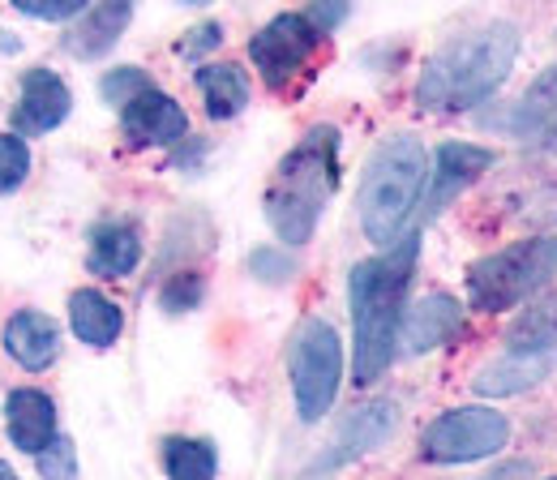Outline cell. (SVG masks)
I'll list each match as a JSON object with an SVG mask.
<instances>
[{"instance_id":"1","label":"cell","mask_w":557,"mask_h":480,"mask_svg":"<svg viewBox=\"0 0 557 480\" xmlns=\"http://www.w3.org/2000/svg\"><path fill=\"white\" fill-rule=\"evenodd\" d=\"M417 254H420L417 236L408 232L386 254L351 267L348 296H351V331H356L351 369H356V382L360 386L377 382L391 369V360H395L399 327H404V296H408V283H412V271H417Z\"/></svg>"},{"instance_id":"2","label":"cell","mask_w":557,"mask_h":480,"mask_svg":"<svg viewBox=\"0 0 557 480\" xmlns=\"http://www.w3.org/2000/svg\"><path fill=\"white\" fill-rule=\"evenodd\" d=\"M519 57V30L510 22H493L485 30L459 35L437 48L417 82V103L424 112H468L510 77Z\"/></svg>"},{"instance_id":"3","label":"cell","mask_w":557,"mask_h":480,"mask_svg":"<svg viewBox=\"0 0 557 480\" xmlns=\"http://www.w3.org/2000/svg\"><path fill=\"white\" fill-rule=\"evenodd\" d=\"M339 189V134L318 125L300 137L271 176L267 189V219L283 245H305L322 219L326 202Z\"/></svg>"},{"instance_id":"4","label":"cell","mask_w":557,"mask_h":480,"mask_svg":"<svg viewBox=\"0 0 557 480\" xmlns=\"http://www.w3.org/2000/svg\"><path fill=\"white\" fill-rule=\"evenodd\" d=\"M424 181H429V159L420 137L395 134L373 150L360 181V227L373 245L391 249L408 236L404 227L417 214Z\"/></svg>"},{"instance_id":"5","label":"cell","mask_w":557,"mask_h":480,"mask_svg":"<svg viewBox=\"0 0 557 480\" xmlns=\"http://www.w3.org/2000/svg\"><path fill=\"white\" fill-rule=\"evenodd\" d=\"M557 274V236H532L515 241L481 262H472L463 283H468V305L481 313H506L523 300H532L549 279Z\"/></svg>"},{"instance_id":"6","label":"cell","mask_w":557,"mask_h":480,"mask_svg":"<svg viewBox=\"0 0 557 480\" xmlns=\"http://www.w3.org/2000/svg\"><path fill=\"white\" fill-rule=\"evenodd\" d=\"M287 373H292L296 416L305 424L322 420L335 404L339 378H344V343L331 322H322V318L300 322V331L292 335V352H287Z\"/></svg>"},{"instance_id":"7","label":"cell","mask_w":557,"mask_h":480,"mask_svg":"<svg viewBox=\"0 0 557 480\" xmlns=\"http://www.w3.org/2000/svg\"><path fill=\"white\" fill-rule=\"evenodd\" d=\"M510 420L493 408H450L420 433V455L429 464H476L506 446Z\"/></svg>"},{"instance_id":"8","label":"cell","mask_w":557,"mask_h":480,"mask_svg":"<svg viewBox=\"0 0 557 480\" xmlns=\"http://www.w3.org/2000/svg\"><path fill=\"white\" fill-rule=\"evenodd\" d=\"M326 44V35L309 22V13H278L275 22H267L253 39H249V61L262 73V82L271 90H283L300 69L318 57V48Z\"/></svg>"},{"instance_id":"9","label":"cell","mask_w":557,"mask_h":480,"mask_svg":"<svg viewBox=\"0 0 557 480\" xmlns=\"http://www.w3.org/2000/svg\"><path fill=\"white\" fill-rule=\"evenodd\" d=\"M488 168H493V150H485V146H476V141H442L417 206L420 223H433L472 181H481Z\"/></svg>"},{"instance_id":"10","label":"cell","mask_w":557,"mask_h":480,"mask_svg":"<svg viewBox=\"0 0 557 480\" xmlns=\"http://www.w3.org/2000/svg\"><path fill=\"white\" fill-rule=\"evenodd\" d=\"M395 424H399V408L395 404H364V408H356L339 424V433H335V442L309 464V472L305 477H326V472H335V468H344L351 459H360V455H369V451H377L391 433H395Z\"/></svg>"},{"instance_id":"11","label":"cell","mask_w":557,"mask_h":480,"mask_svg":"<svg viewBox=\"0 0 557 480\" xmlns=\"http://www.w3.org/2000/svg\"><path fill=\"white\" fill-rule=\"evenodd\" d=\"M70 86L52 73V69H26L22 73V90L13 103V134L17 137H39L57 130L70 116Z\"/></svg>"},{"instance_id":"12","label":"cell","mask_w":557,"mask_h":480,"mask_svg":"<svg viewBox=\"0 0 557 480\" xmlns=\"http://www.w3.org/2000/svg\"><path fill=\"white\" fill-rule=\"evenodd\" d=\"M121 130L134 146H172L189 134V116L172 95L150 86L134 103L121 108Z\"/></svg>"},{"instance_id":"13","label":"cell","mask_w":557,"mask_h":480,"mask_svg":"<svg viewBox=\"0 0 557 480\" xmlns=\"http://www.w3.org/2000/svg\"><path fill=\"white\" fill-rule=\"evenodd\" d=\"M4 424H9L13 446L26 455H44L61 438L57 433V404L35 386H22L4 399Z\"/></svg>"},{"instance_id":"14","label":"cell","mask_w":557,"mask_h":480,"mask_svg":"<svg viewBox=\"0 0 557 480\" xmlns=\"http://www.w3.org/2000/svg\"><path fill=\"white\" fill-rule=\"evenodd\" d=\"M459 331H463V309H459V300L446 296V292H433V296L417 300V305L404 313V327H399L404 352H412V356L450 343Z\"/></svg>"},{"instance_id":"15","label":"cell","mask_w":557,"mask_h":480,"mask_svg":"<svg viewBox=\"0 0 557 480\" xmlns=\"http://www.w3.org/2000/svg\"><path fill=\"white\" fill-rule=\"evenodd\" d=\"M510 125H515V134L523 137L528 146H536L545 155H557V61L528 86V95L519 99Z\"/></svg>"},{"instance_id":"16","label":"cell","mask_w":557,"mask_h":480,"mask_svg":"<svg viewBox=\"0 0 557 480\" xmlns=\"http://www.w3.org/2000/svg\"><path fill=\"white\" fill-rule=\"evenodd\" d=\"M4 352H9L22 369L39 373V369H48V365L57 360V352H61V327H57L48 313H39V309H22V313H13V318L4 322Z\"/></svg>"},{"instance_id":"17","label":"cell","mask_w":557,"mask_h":480,"mask_svg":"<svg viewBox=\"0 0 557 480\" xmlns=\"http://www.w3.org/2000/svg\"><path fill=\"white\" fill-rule=\"evenodd\" d=\"M129 17H134V0H99L70 30L65 48L82 61H99V57H108L116 48V39L125 35Z\"/></svg>"},{"instance_id":"18","label":"cell","mask_w":557,"mask_h":480,"mask_svg":"<svg viewBox=\"0 0 557 480\" xmlns=\"http://www.w3.org/2000/svg\"><path fill=\"white\" fill-rule=\"evenodd\" d=\"M557 352H506L502 360L485 365L476 373V391L481 395H519L536 382H545L554 373Z\"/></svg>"},{"instance_id":"19","label":"cell","mask_w":557,"mask_h":480,"mask_svg":"<svg viewBox=\"0 0 557 480\" xmlns=\"http://www.w3.org/2000/svg\"><path fill=\"white\" fill-rule=\"evenodd\" d=\"M90 271L103 274V279H125V274L138 271L141 262V236L134 223L116 219V223H99L90 232Z\"/></svg>"},{"instance_id":"20","label":"cell","mask_w":557,"mask_h":480,"mask_svg":"<svg viewBox=\"0 0 557 480\" xmlns=\"http://www.w3.org/2000/svg\"><path fill=\"white\" fill-rule=\"evenodd\" d=\"M70 327L73 335L90 347H112L125 331V313L95 287H82L70 296Z\"/></svg>"},{"instance_id":"21","label":"cell","mask_w":557,"mask_h":480,"mask_svg":"<svg viewBox=\"0 0 557 480\" xmlns=\"http://www.w3.org/2000/svg\"><path fill=\"white\" fill-rule=\"evenodd\" d=\"M198 90L207 99L210 121H232L249 103V82L236 65H202L198 69Z\"/></svg>"},{"instance_id":"22","label":"cell","mask_w":557,"mask_h":480,"mask_svg":"<svg viewBox=\"0 0 557 480\" xmlns=\"http://www.w3.org/2000/svg\"><path fill=\"white\" fill-rule=\"evenodd\" d=\"M219 455L207 438H168L163 442V472L168 480H214Z\"/></svg>"},{"instance_id":"23","label":"cell","mask_w":557,"mask_h":480,"mask_svg":"<svg viewBox=\"0 0 557 480\" xmlns=\"http://www.w3.org/2000/svg\"><path fill=\"white\" fill-rule=\"evenodd\" d=\"M506 352H557V300L528 309L510 327V347Z\"/></svg>"},{"instance_id":"24","label":"cell","mask_w":557,"mask_h":480,"mask_svg":"<svg viewBox=\"0 0 557 480\" xmlns=\"http://www.w3.org/2000/svg\"><path fill=\"white\" fill-rule=\"evenodd\" d=\"M30 172V150L17 134H0V194H13L22 189Z\"/></svg>"},{"instance_id":"25","label":"cell","mask_w":557,"mask_h":480,"mask_svg":"<svg viewBox=\"0 0 557 480\" xmlns=\"http://www.w3.org/2000/svg\"><path fill=\"white\" fill-rule=\"evenodd\" d=\"M202 292H207L202 274L181 271V274H172V279L163 283V292H159V305H163L168 313H189V309H198Z\"/></svg>"},{"instance_id":"26","label":"cell","mask_w":557,"mask_h":480,"mask_svg":"<svg viewBox=\"0 0 557 480\" xmlns=\"http://www.w3.org/2000/svg\"><path fill=\"white\" fill-rule=\"evenodd\" d=\"M99 90H103V99L108 103H116V108H125V103H134L141 90H150V77L141 73V69L125 65V69H112L103 82H99Z\"/></svg>"},{"instance_id":"27","label":"cell","mask_w":557,"mask_h":480,"mask_svg":"<svg viewBox=\"0 0 557 480\" xmlns=\"http://www.w3.org/2000/svg\"><path fill=\"white\" fill-rule=\"evenodd\" d=\"M39 459V472H44V480H73V472H77V455H73V442L70 438H57L44 455H35Z\"/></svg>"},{"instance_id":"28","label":"cell","mask_w":557,"mask_h":480,"mask_svg":"<svg viewBox=\"0 0 557 480\" xmlns=\"http://www.w3.org/2000/svg\"><path fill=\"white\" fill-rule=\"evenodd\" d=\"M86 4L90 0H13V9H22L26 17H39V22H70Z\"/></svg>"},{"instance_id":"29","label":"cell","mask_w":557,"mask_h":480,"mask_svg":"<svg viewBox=\"0 0 557 480\" xmlns=\"http://www.w3.org/2000/svg\"><path fill=\"white\" fill-rule=\"evenodd\" d=\"M219 44H223L219 22H202L198 30H189V39H181V44H176V52H181V57H202V52L219 48Z\"/></svg>"},{"instance_id":"30","label":"cell","mask_w":557,"mask_h":480,"mask_svg":"<svg viewBox=\"0 0 557 480\" xmlns=\"http://www.w3.org/2000/svg\"><path fill=\"white\" fill-rule=\"evenodd\" d=\"M344 17H348V0H318V4L309 9V22H313L322 35H331Z\"/></svg>"},{"instance_id":"31","label":"cell","mask_w":557,"mask_h":480,"mask_svg":"<svg viewBox=\"0 0 557 480\" xmlns=\"http://www.w3.org/2000/svg\"><path fill=\"white\" fill-rule=\"evenodd\" d=\"M249 267H253V271L262 274V279H271V283H275V279H283V274H287V262H283V258H278L275 249H258V254H253V262H249Z\"/></svg>"},{"instance_id":"32","label":"cell","mask_w":557,"mask_h":480,"mask_svg":"<svg viewBox=\"0 0 557 480\" xmlns=\"http://www.w3.org/2000/svg\"><path fill=\"white\" fill-rule=\"evenodd\" d=\"M0 480H22V477H17V472H13V468H9L4 459H0Z\"/></svg>"},{"instance_id":"33","label":"cell","mask_w":557,"mask_h":480,"mask_svg":"<svg viewBox=\"0 0 557 480\" xmlns=\"http://www.w3.org/2000/svg\"><path fill=\"white\" fill-rule=\"evenodd\" d=\"M185 4H210V0H185Z\"/></svg>"},{"instance_id":"34","label":"cell","mask_w":557,"mask_h":480,"mask_svg":"<svg viewBox=\"0 0 557 480\" xmlns=\"http://www.w3.org/2000/svg\"><path fill=\"white\" fill-rule=\"evenodd\" d=\"M549 480H557V477H549Z\"/></svg>"}]
</instances>
